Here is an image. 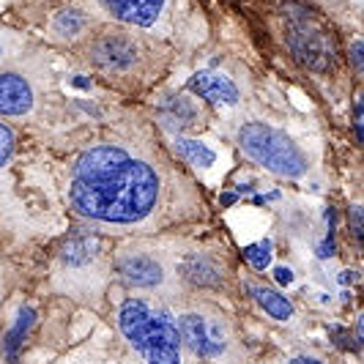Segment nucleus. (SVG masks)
Instances as JSON below:
<instances>
[{
	"instance_id": "0eeeda50",
	"label": "nucleus",
	"mask_w": 364,
	"mask_h": 364,
	"mask_svg": "<svg viewBox=\"0 0 364 364\" xmlns=\"http://www.w3.org/2000/svg\"><path fill=\"white\" fill-rule=\"evenodd\" d=\"M93 60L105 72H127L137 63V47L129 36H105L93 47Z\"/></svg>"
},
{
	"instance_id": "1a4fd4ad",
	"label": "nucleus",
	"mask_w": 364,
	"mask_h": 364,
	"mask_svg": "<svg viewBox=\"0 0 364 364\" xmlns=\"http://www.w3.org/2000/svg\"><path fill=\"white\" fill-rule=\"evenodd\" d=\"M33 107V88L19 74H0V115H25Z\"/></svg>"
},
{
	"instance_id": "5701e85b",
	"label": "nucleus",
	"mask_w": 364,
	"mask_h": 364,
	"mask_svg": "<svg viewBox=\"0 0 364 364\" xmlns=\"http://www.w3.org/2000/svg\"><path fill=\"white\" fill-rule=\"evenodd\" d=\"M350 63H353V66L362 72V38L350 44Z\"/></svg>"
},
{
	"instance_id": "a211bd4d",
	"label": "nucleus",
	"mask_w": 364,
	"mask_h": 364,
	"mask_svg": "<svg viewBox=\"0 0 364 364\" xmlns=\"http://www.w3.org/2000/svg\"><path fill=\"white\" fill-rule=\"evenodd\" d=\"M82 25H85V17H82L80 11H72V9H69V11H60V14L55 17L53 31L63 38H74L82 31Z\"/></svg>"
},
{
	"instance_id": "7ed1b4c3",
	"label": "nucleus",
	"mask_w": 364,
	"mask_h": 364,
	"mask_svg": "<svg viewBox=\"0 0 364 364\" xmlns=\"http://www.w3.org/2000/svg\"><path fill=\"white\" fill-rule=\"evenodd\" d=\"M238 146L255 164L282 178H301L310 167L304 151L282 129L269 124H244L238 129Z\"/></svg>"
},
{
	"instance_id": "aec40b11",
	"label": "nucleus",
	"mask_w": 364,
	"mask_h": 364,
	"mask_svg": "<svg viewBox=\"0 0 364 364\" xmlns=\"http://www.w3.org/2000/svg\"><path fill=\"white\" fill-rule=\"evenodd\" d=\"M11 154H14V132L0 121V167L11 159Z\"/></svg>"
},
{
	"instance_id": "4468645a",
	"label": "nucleus",
	"mask_w": 364,
	"mask_h": 364,
	"mask_svg": "<svg viewBox=\"0 0 364 364\" xmlns=\"http://www.w3.org/2000/svg\"><path fill=\"white\" fill-rule=\"evenodd\" d=\"M178 274H181L186 282L200 285V288H217L219 279H222L219 269L211 260H205V257H189V260H183L181 266H178Z\"/></svg>"
},
{
	"instance_id": "39448f33",
	"label": "nucleus",
	"mask_w": 364,
	"mask_h": 364,
	"mask_svg": "<svg viewBox=\"0 0 364 364\" xmlns=\"http://www.w3.org/2000/svg\"><path fill=\"white\" fill-rule=\"evenodd\" d=\"M176 328H178V337H181L183 346L189 348L192 353H198V356H219L225 350V346H228L222 326L198 315V312L181 315V321H178Z\"/></svg>"
},
{
	"instance_id": "f03ea898",
	"label": "nucleus",
	"mask_w": 364,
	"mask_h": 364,
	"mask_svg": "<svg viewBox=\"0 0 364 364\" xmlns=\"http://www.w3.org/2000/svg\"><path fill=\"white\" fill-rule=\"evenodd\" d=\"M118 328L146 364L181 362V337L167 312H154L143 299H127L118 312Z\"/></svg>"
},
{
	"instance_id": "4be33fe9",
	"label": "nucleus",
	"mask_w": 364,
	"mask_h": 364,
	"mask_svg": "<svg viewBox=\"0 0 364 364\" xmlns=\"http://www.w3.org/2000/svg\"><path fill=\"white\" fill-rule=\"evenodd\" d=\"M274 279H277L279 285H291L293 272H291V269H285V266H277V269H274Z\"/></svg>"
},
{
	"instance_id": "b1692460",
	"label": "nucleus",
	"mask_w": 364,
	"mask_h": 364,
	"mask_svg": "<svg viewBox=\"0 0 364 364\" xmlns=\"http://www.w3.org/2000/svg\"><path fill=\"white\" fill-rule=\"evenodd\" d=\"M288 364H323L321 359H312V356H296V359H291Z\"/></svg>"
},
{
	"instance_id": "20e7f679",
	"label": "nucleus",
	"mask_w": 364,
	"mask_h": 364,
	"mask_svg": "<svg viewBox=\"0 0 364 364\" xmlns=\"http://www.w3.org/2000/svg\"><path fill=\"white\" fill-rule=\"evenodd\" d=\"M288 47L296 55V60L301 66H307L312 72H326L328 66L334 63V47L328 36L310 22L307 17H296L288 28Z\"/></svg>"
},
{
	"instance_id": "9d476101",
	"label": "nucleus",
	"mask_w": 364,
	"mask_h": 364,
	"mask_svg": "<svg viewBox=\"0 0 364 364\" xmlns=\"http://www.w3.org/2000/svg\"><path fill=\"white\" fill-rule=\"evenodd\" d=\"M102 3L107 6L112 17L132 25H143V28L154 25L164 9V0H102Z\"/></svg>"
},
{
	"instance_id": "f257e3e1",
	"label": "nucleus",
	"mask_w": 364,
	"mask_h": 364,
	"mask_svg": "<svg viewBox=\"0 0 364 364\" xmlns=\"http://www.w3.org/2000/svg\"><path fill=\"white\" fill-rule=\"evenodd\" d=\"M162 181L151 164L129 159L115 176L96 183H72L74 208L88 219L107 225H132L146 219L159 203Z\"/></svg>"
},
{
	"instance_id": "2eb2a0df",
	"label": "nucleus",
	"mask_w": 364,
	"mask_h": 364,
	"mask_svg": "<svg viewBox=\"0 0 364 364\" xmlns=\"http://www.w3.org/2000/svg\"><path fill=\"white\" fill-rule=\"evenodd\" d=\"M33 321H36V312L31 310V307H22V310L17 312L14 326L9 328L6 340H3V346H6V356H9V359H17L19 348H22V343H25L28 331L33 328Z\"/></svg>"
},
{
	"instance_id": "423d86ee",
	"label": "nucleus",
	"mask_w": 364,
	"mask_h": 364,
	"mask_svg": "<svg viewBox=\"0 0 364 364\" xmlns=\"http://www.w3.org/2000/svg\"><path fill=\"white\" fill-rule=\"evenodd\" d=\"M129 159H132L129 151L121 146L88 148V151L77 159V164H74V181H82V183L107 181L109 176H115Z\"/></svg>"
},
{
	"instance_id": "f8f14e48",
	"label": "nucleus",
	"mask_w": 364,
	"mask_h": 364,
	"mask_svg": "<svg viewBox=\"0 0 364 364\" xmlns=\"http://www.w3.org/2000/svg\"><path fill=\"white\" fill-rule=\"evenodd\" d=\"M159 112H162V121L167 124V129H173V132L195 129L198 127V121H200L198 107H195L186 96H181V93L167 96L162 105H159Z\"/></svg>"
},
{
	"instance_id": "6e6552de",
	"label": "nucleus",
	"mask_w": 364,
	"mask_h": 364,
	"mask_svg": "<svg viewBox=\"0 0 364 364\" xmlns=\"http://www.w3.org/2000/svg\"><path fill=\"white\" fill-rule=\"evenodd\" d=\"M186 85H189V91L198 93L200 99L211 102V105H219V107H233V105H238L236 82H233L230 77H225V74L200 72V74H195Z\"/></svg>"
},
{
	"instance_id": "f3484780",
	"label": "nucleus",
	"mask_w": 364,
	"mask_h": 364,
	"mask_svg": "<svg viewBox=\"0 0 364 364\" xmlns=\"http://www.w3.org/2000/svg\"><path fill=\"white\" fill-rule=\"evenodd\" d=\"M176 151H178V156H181L183 162L195 164V167H211V164L217 162V154L211 151V148L200 143V140H176Z\"/></svg>"
},
{
	"instance_id": "6ab92c4d",
	"label": "nucleus",
	"mask_w": 364,
	"mask_h": 364,
	"mask_svg": "<svg viewBox=\"0 0 364 364\" xmlns=\"http://www.w3.org/2000/svg\"><path fill=\"white\" fill-rule=\"evenodd\" d=\"M244 257H247V263H250V266H255V269H266V266L272 263V241L266 238V241H260V244L247 247V250H244Z\"/></svg>"
},
{
	"instance_id": "412c9836",
	"label": "nucleus",
	"mask_w": 364,
	"mask_h": 364,
	"mask_svg": "<svg viewBox=\"0 0 364 364\" xmlns=\"http://www.w3.org/2000/svg\"><path fill=\"white\" fill-rule=\"evenodd\" d=\"M348 222H350V236L356 238V241H362V205H353L350 208Z\"/></svg>"
},
{
	"instance_id": "393cba45",
	"label": "nucleus",
	"mask_w": 364,
	"mask_h": 364,
	"mask_svg": "<svg viewBox=\"0 0 364 364\" xmlns=\"http://www.w3.org/2000/svg\"><path fill=\"white\" fill-rule=\"evenodd\" d=\"M0 58H3V44H0Z\"/></svg>"
},
{
	"instance_id": "9b49d317",
	"label": "nucleus",
	"mask_w": 364,
	"mask_h": 364,
	"mask_svg": "<svg viewBox=\"0 0 364 364\" xmlns=\"http://www.w3.org/2000/svg\"><path fill=\"white\" fill-rule=\"evenodd\" d=\"M118 272L134 288H154L164 279V269L146 255H127L118 263Z\"/></svg>"
},
{
	"instance_id": "ddd939ff",
	"label": "nucleus",
	"mask_w": 364,
	"mask_h": 364,
	"mask_svg": "<svg viewBox=\"0 0 364 364\" xmlns=\"http://www.w3.org/2000/svg\"><path fill=\"white\" fill-rule=\"evenodd\" d=\"M247 293L252 296V301H257L260 310L272 315L274 321H291L293 318V304L282 293L272 291L266 285H247Z\"/></svg>"
},
{
	"instance_id": "dca6fc26",
	"label": "nucleus",
	"mask_w": 364,
	"mask_h": 364,
	"mask_svg": "<svg viewBox=\"0 0 364 364\" xmlns=\"http://www.w3.org/2000/svg\"><path fill=\"white\" fill-rule=\"evenodd\" d=\"M96 252H99V241L93 236H85V233L72 236L63 244V260H66L69 266H82V263H88Z\"/></svg>"
}]
</instances>
